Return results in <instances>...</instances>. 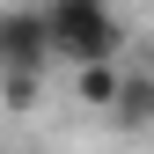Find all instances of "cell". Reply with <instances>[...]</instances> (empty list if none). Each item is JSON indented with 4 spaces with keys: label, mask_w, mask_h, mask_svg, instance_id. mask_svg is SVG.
<instances>
[{
    "label": "cell",
    "mask_w": 154,
    "mask_h": 154,
    "mask_svg": "<svg viewBox=\"0 0 154 154\" xmlns=\"http://www.w3.org/2000/svg\"><path fill=\"white\" fill-rule=\"evenodd\" d=\"M110 118H118L125 132H147L154 125V73H125L118 103H110Z\"/></svg>",
    "instance_id": "3"
},
{
    "label": "cell",
    "mask_w": 154,
    "mask_h": 154,
    "mask_svg": "<svg viewBox=\"0 0 154 154\" xmlns=\"http://www.w3.org/2000/svg\"><path fill=\"white\" fill-rule=\"evenodd\" d=\"M37 15H44L51 59L66 66H110L125 51V22L110 0H37Z\"/></svg>",
    "instance_id": "1"
},
{
    "label": "cell",
    "mask_w": 154,
    "mask_h": 154,
    "mask_svg": "<svg viewBox=\"0 0 154 154\" xmlns=\"http://www.w3.org/2000/svg\"><path fill=\"white\" fill-rule=\"evenodd\" d=\"M8 81V110H37V95H44V73H0Z\"/></svg>",
    "instance_id": "5"
},
{
    "label": "cell",
    "mask_w": 154,
    "mask_h": 154,
    "mask_svg": "<svg viewBox=\"0 0 154 154\" xmlns=\"http://www.w3.org/2000/svg\"><path fill=\"white\" fill-rule=\"evenodd\" d=\"M118 88H125L118 59H110V66H73V95H81L88 110H110V103H118Z\"/></svg>",
    "instance_id": "4"
},
{
    "label": "cell",
    "mask_w": 154,
    "mask_h": 154,
    "mask_svg": "<svg viewBox=\"0 0 154 154\" xmlns=\"http://www.w3.org/2000/svg\"><path fill=\"white\" fill-rule=\"evenodd\" d=\"M0 8H8V0H0Z\"/></svg>",
    "instance_id": "6"
},
{
    "label": "cell",
    "mask_w": 154,
    "mask_h": 154,
    "mask_svg": "<svg viewBox=\"0 0 154 154\" xmlns=\"http://www.w3.org/2000/svg\"><path fill=\"white\" fill-rule=\"evenodd\" d=\"M51 66V37L37 8H0V73H44Z\"/></svg>",
    "instance_id": "2"
}]
</instances>
